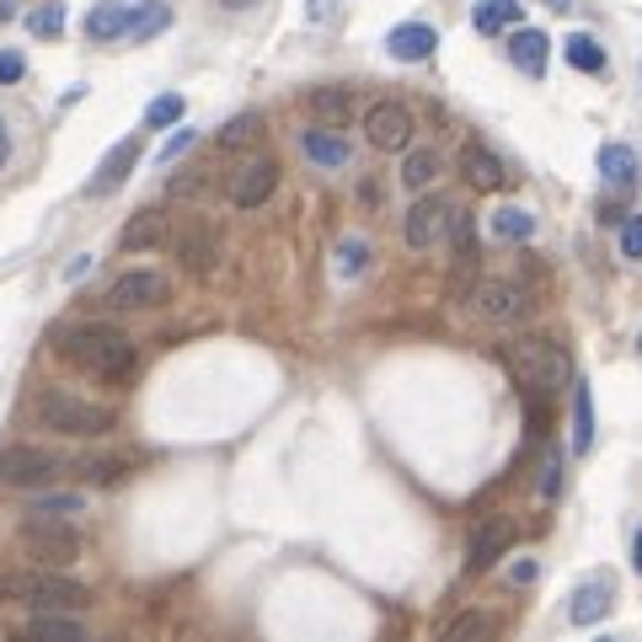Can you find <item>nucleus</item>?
<instances>
[{"instance_id": "nucleus-1", "label": "nucleus", "mask_w": 642, "mask_h": 642, "mask_svg": "<svg viewBox=\"0 0 642 642\" xmlns=\"http://www.w3.org/2000/svg\"><path fill=\"white\" fill-rule=\"evenodd\" d=\"M60 354L81 369V375H92V380H113V386H119V380H129V375L140 369L134 343H129L119 327H102V322L64 327V333H60Z\"/></svg>"}, {"instance_id": "nucleus-2", "label": "nucleus", "mask_w": 642, "mask_h": 642, "mask_svg": "<svg viewBox=\"0 0 642 642\" xmlns=\"http://www.w3.org/2000/svg\"><path fill=\"white\" fill-rule=\"evenodd\" d=\"M0 600L28 605V611H81L92 594H86V583L64 579L54 568H6L0 573Z\"/></svg>"}, {"instance_id": "nucleus-3", "label": "nucleus", "mask_w": 642, "mask_h": 642, "mask_svg": "<svg viewBox=\"0 0 642 642\" xmlns=\"http://www.w3.org/2000/svg\"><path fill=\"white\" fill-rule=\"evenodd\" d=\"M32 412H38V424H43V428H54V434H75V439H96V434H108V428H113V412H108L102 401H86V397H75V391H60V386L38 391Z\"/></svg>"}, {"instance_id": "nucleus-4", "label": "nucleus", "mask_w": 642, "mask_h": 642, "mask_svg": "<svg viewBox=\"0 0 642 642\" xmlns=\"http://www.w3.org/2000/svg\"><path fill=\"white\" fill-rule=\"evenodd\" d=\"M503 359L514 369V380L530 386V391H562L568 380H573V365H568V354L547 343V337H514L509 348H503Z\"/></svg>"}, {"instance_id": "nucleus-5", "label": "nucleus", "mask_w": 642, "mask_h": 642, "mask_svg": "<svg viewBox=\"0 0 642 642\" xmlns=\"http://www.w3.org/2000/svg\"><path fill=\"white\" fill-rule=\"evenodd\" d=\"M17 551L38 568H70L81 557V530L64 524L60 514H32L17 524Z\"/></svg>"}, {"instance_id": "nucleus-6", "label": "nucleus", "mask_w": 642, "mask_h": 642, "mask_svg": "<svg viewBox=\"0 0 642 642\" xmlns=\"http://www.w3.org/2000/svg\"><path fill=\"white\" fill-rule=\"evenodd\" d=\"M64 471V460L43 445H6L0 450V482L6 488H43Z\"/></svg>"}, {"instance_id": "nucleus-7", "label": "nucleus", "mask_w": 642, "mask_h": 642, "mask_svg": "<svg viewBox=\"0 0 642 642\" xmlns=\"http://www.w3.org/2000/svg\"><path fill=\"white\" fill-rule=\"evenodd\" d=\"M450 231H456V204H450V198H439V193H424V198L407 210V225H401L407 246H418V252L439 246Z\"/></svg>"}, {"instance_id": "nucleus-8", "label": "nucleus", "mask_w": 642, "mask_h": 642, "mask_svg": "<svg viewBox=\"0 0 642 642\" xmlns=\"http://www.w3.org/2000/svg\"><path fill=\"white\" fill-rule=\"evenodd\" d=\"M166 295H172V284L155 274V268H129V274H119L108 284L102 306L108 310H151V306H161Z\"/></svg>"}, {"instance_id": "nucleus-9", "label": "nucleus", "mask_w": 642, "mask_h": 642, "mask_svg": "<svg viewBox=\"0 0 642 642\" xmlns=\"http://www.w3.org/2000/svg\"><path fill=\"white\" fill-rule=\"evenodd\" d=\"M278 187V161L274 155H252L246 166L231 172V204H242V210H257V204H268Z\"/></svg>"}, {"instance_id": "nucleus-10", "label": "nucleus", "mask_w": 642, "mask_h": 642, "mask_svg": "<svg viewBox=\"0 0 642 642\" xmlns=\"http://www.w3.org/2000/svg\"><path fill=\"white\" fill-rule=\"evenodd\" d=\"M365 140L375 151H407L412 145V113L401 102H375L365 113Z\"/></svg>"}, {"instance_id": "nucleus-11", "label": "nucleus", "mask_w": 642, "mask_h": 642, "mask_svg": "<svg viewBox=\"0 0 642 642\" xmlns=\"http://www.w3.org/2000/svg\"><path fill=\"white\" fill-rule=\"evenodd\" d=\"M471 306L482 310L488 322H520L524 310H530V295H524L520 284H509V278H482L471 289Z\"/></svg>"}, {"instance_id": "nucleus-12", "label": "nucleus", "mask_w": 642, "mask_h": 642, "mask_svg": "<svg viewBox=\"0 0 642 642\" xmlns=\"http://www.w3.org/2000/svg\"><path fill=\"white\" fill-rule=\"evenodd\" d=\"M134 161H140V140H119L113 151L102 155V166L92 172V183H86V198H102V193H113V187L134 172Z\"/></svg>"}, {"instance_id": "nucleus-13", "label": "nucleus", "mask_w": 642, "mask_h": 642, "mask_svg": "<svg viewBox=\"0 0 642 642\" xmlns=\"http://www.w3.org/2000/svg\"><path fill=\"white\" fill-rule=\"evenodd\" d=\"M434 43H439V32L428 28V22H401V28H391V38H386V54L401 64H418L434 54Z\"/></svg>"}, {"instance_id": "nucleus-14", "label": "nucleus", "mask_w": 642, "mask_h": 642, "mask_svg": "<svg viewBox=\"0 0 642 642\" xmlns=\"http://www.w3.org/2000/svg\"><path fill=\"white\" fill-rule=\"evenodd\" d=\"M460 172H466V183L482 187V193H498V187L509 183L503 161H498L492 151H482V145H466V151H460Z\"/></svg>"}, {"instance_id": "nucleus-15", "label": "nucleus", "mask_w": 642, "mask_h": 642, "mask_svg": "<svg viewBox=\"0 0 642 642\" xmlns=\"http://www.w3.org/2000/svg\"><path fill=\"white\" fill-rule=\"evenodd\" d=\"M547 54H551V43H547V32L541 28H514L509 32V60L520 64L524 75H547Z\"/></svg>"}, {"instance_id": "nucleus-16", "label": "nucleus", "mask_w": 642, "mask_h": 642, "mask_svg": "<svg viewBox=\"0 0 642 642\" xmlns=\"http://www.w3.org/2000/svg\"><path fill=\"white\" fill-rule=\"evenodd\" d=\"M300 151H306L316 166H327V172H333V166H348V140H343L337 129H327V123H316V129L300 134Z\"/></svg>"}, {"instance_id": "nucleus-17", "label": "nucleus", "mask_w": 642, "mask_h": 642, "mask_svg": "<svg viewBox=\"0 0 642 642\" xmlns=\"http://www.w3.org/2000/svg\"><path fill=\"white\" fill-rule=\"evenodd\" d=\"M161 236H166V214H161V210H140L129 225H123L119 246H123V252H140V246H155Z\"/></svg>"}, {"instance_id": "nucleus-18", "label": "nucleus", "mask_w": 642, "mask_h": 642, "mask_svg": "<svg viewBox=\"0 0 642 642\" xmlns=\"http://www.w3.org/2000/svg\"><path fill=\"white\" fill-rule=\"evenodd\" d=\"M638 172L642 166H638V151H632V145H605V151H600V177L611 187H632Z\"/></svg>"}, {"instance_id": "nucleus-19", "label": "nucleus", "mask_w": 642, "mask_h": 642, "mask_svg": "<svg viewBox=\"0 0 642 642\" xmlns=\"http://www.w3.org/2000/svg\"><path fill=\"white\" fill-rule=\"evenodd\" d=\"M520 0H477V11H471V22H477V32H503V28H520Z\"/></svg>"}, {"instance_id": "nucleus-20", "label": "nucleus", "mask_w": 642, "mask_h": 642, "mask_svg": "<svg viewBox=\"0 0 642 642\" xmlns=\"http://www.w3.org/2000/svg\"><path fill=\"white\" fill-rule=\"evenodd\" d=\"M129 17H134L129 6H119V0H102L92 17H86V32H92L96 43H108V38H129Z\"/></svg>"}, {"instance_id": "nucleus-21", "label": "nucleus", "mask_w": 642, "mask_h": 642, "mask_svg": "<svg viewBox=\"0 0 642 642\" xmlns=\"http://www.w3.org/2000/svg\"><path fill=\"white\" fill-rule=\"evenodd\" d=\"M28 642H92V638H86V626L70 621V615H32Z\"/></svg>"}, {"instance_id": "nucleus-22", "label": "nucleus", "mask_w": 642, "mask_h": 642, "mask_svg": "<svg viewBox=\"0 0 642 642\" xmlns=\"http://www.w3.org/2000/svg\"><path fill=\"white\" fill-rule=\"evenodd\" d=\"M492 626H498V621H492L488 611H460L456 621L439 632V642H492Z\"/></svg>"}, {"instance_id": "nucleus-23", "label": "nucleus", "mask_w": 642, "mask_h": 642, "mask_svg": "<svg viewBox=\"0 0 642 642\" xmlns=\"http://www.w3.org/2000/svg\"><path fill=\"white\" fill-rule=\"evenodd\" d=\"M488 225H492V236H498V242H530V236H536V214L514 210V204H503Z\"/></svg>"}, {"instance_id": "nucleus-24", "label": "nucleus", "mask_w": 642, "mask_h": 642, "mask_svg": "<svg viewBox=\"0 0 642 642\" xmlns=\"http://www.w3.org/2000/svg\"><path fill=\"white\" fill-rule=\"evenodd\" d=\"M562 54H568V64L583 70V75H600V70H605V49H600V38H589V32H573V38L562 43Z\"/></svg>"}, {"instance_id": "nucleus-25", "label": "nucleus", "mask_w": 642, "mask_h": 642, "mask_svg": "<svg viewBox=\"0 0 642 642\" xmlns=\"http://www.w3.org/2000/svg\"><path fill=\"white\" fill-rule=\"evenodd\" d=\"M509 547V524H488V530H477V541H471V573H482L492 568L498 557Z\"/></svg>"}, {"instance_id": "nucleus-26", "label": "nucleus", "mask_w": 642, "mask_h": 642, "mask_svg": "<svg viewBox=\"0 0 642 642\" xmlns=\"http://www.w3.org/2000/svg\"><path fill=\"white\" fill-rule=\"evenodd\" d=\"M594 445V397H589V386H573V450H589Z\"/></svg>"}, {"instance_id": "nucleus-27", "label": "nucleus", "mask_w": 642, "mask_h": 642, "mask_svg": "<svg viewBox=\"0 0 642 642\" xmlns=\"http://www.w3.org/2000/svg\"><path fill=\"white\" fill-rule=\"evenodd\" d=\"M166 22H172V6L145 0V6H134V17H129V38H134V43H145V38H155Z\"/></svg>"}, {"instance_id": "nucleus-28", "label": "nucleus", "mask_w": 642, "mask_h": 642, "mask_svg": "<svg viewBox=\"0 0 642 642\" xmlns=\"http://www.w3.org/2000/svg\"><path fill=\"white\" fill-rule=\"evenodd\" d=\"M310 113L327 129H343V123L354 119V102H348V92H310Z\"/></svg>"}, {"instance_id": "nucleus-29", "label": "nucleus", "mask_w": 642, "mask_h": 642, "mask_svg": "<svg viewBox=\"0 0 642 642\" xmlns=\"http://www.w3.org/2000/svg\"><path fill=\"white\" fill-rule=\"evenodd\" d=\"M434 177H439V155L434 151H412L407 161H401V183L412 187V193H424Z\"/></svg>"}, {"instance_id": "nucleus-30", "label": "nucleus", "mask_w": 642, "mask_h": 642, "mask_svg": "<svg viewBox=\"0 0 642 642\" xmlns=\"http://www.w3.org/2000/svg\"><path fill=\"white\" fill-rule=\"evenodd\" d=\"M183 263L193 268V274H204V268H214V236L204 231V225H193L183 236Z\"/></svg>"}, {"instance_id": "nucleus-31", "label": "nucleus", "mask_w": 642, "mask_h": 642, "mask_svg": "<svg viewBox=\"0 0 642 642\" xmlns=\"http://www.w3.org/2000/svg\"><path fill=\"white\" fill-rule=\"evenodd\" d=\"M605 611H611V589H605V583H589V589H579V600H573V621H579V626L600 621Z\"/></svg>"}, {"instance_id": "nucleus-32", "label": "nucleus", "mask_w": 642, "mask_h": 642, "mask_svg": "<svg viewBox=\"0 0 642 642\" xmlns=\"http://www.w3.org/2000/svg\"><path fill=\"white\" fill-rule=\"evenodd\" d=\"M28 32H32V38H60V32H64V6H60V0H43V6H32Z\"/></svg>"}, {"instance_id": "nucleus-33", "label": "nucleus", "mask_w": 642, "mask_h": 642, "mask_svg": "<svg viewBox=\"0 0 642 642\" xmlns=\"http://www.w3.org/2000/svg\"><path fill=\"white\" fill-rule=\"evenodd\" d=\"M257 134H263V119L246 113V119H231L225 129H220V145H225V151H242V145H252Z\"/></svg>"}, {"instance_id": "nucleus-34", "label": "nucleus", "mask_w": 642, "mask_h": 642, "mask_svg": "<svg viewBox=\"0 0 642 642\" xmlns=\"http://www.w3.org/2000/svg\"><path fill=\"white\" fill-rule=\"evenodd\" d=\"M187 113V102L177 92H166V96H155L151 108H145V123H151V129H166V123H177Z\"/></svg>"}, {"instance_id": "nucleus-35", "label": "nucleus", "mask_w": 642, "mask_h": 642, "mask_svg": "<svg viewBox=\"0 0 642 642\" xmlns=\"http://www.w3.org/2000/svg\"><path fill=\"white\" fill-rule=\"evenodd\" d=\"M365 263H369L365 242H343V246H337V274H343V278H359V274H365Z\"/></svg>"}, {"instance_id": "nucleus-36", "label": "nucleus", "mask_w": 642, "mask_h": 642, "mask_svg": "<svg viewBox=\"0 0 642 642\" xmlns=\"http://www.w3.org/2000/svg\"><path fill=\"white\" fill-rule=\"evenodd\" d=\"M621 257H632V263H642V214H632V220H621Z\"/></svg>"}, {"instance_id": "nucleus-37", "label": "nucleus", "mask_w": 642, "mask_h": 642, "mask_svg": "<svg viewBox=\"0 0 642 642\" xmlns=\"http://www.w3.org/2000/svg\"><path fill=\"white\" fill-rule=\"evenodd\" d=\"M32 514H81V498H75V492H60V498H38V503H32Z\"/></svg>"}, {"instance_id": "nucleus-38", "label": "nucleus", "mask_w": 642, "mask_h": 642, "mask_svg": "<svg viewBox=\"0 0 642 642\" xmlns=\"http://www.w3.org/2000/svg\"><path fill=\"white\" fill-rule=\"evenodd\" d=\"M557 488H562V456H547V466H541V492L557 498Z\"/></svg>"}, {"instance_id": "nucleus-39", "label": "nucleus", "mask_w": 642, "mask_h": 642, "mask_svg": "<svg viewBox=\"0 0 642 642\" xmlns=\"http://www.w3.org/2000/svg\"><path fill=\"white\" fill-rule=\"evenodd\" d=\"M193 140H198V134H193V129H177V134H172V140H166V145H161V161H177V155H183L187 145H193Z\"/></svg>"}, {"instance_id": "nucleus-40", "label": "nucleus", "mask_w": 642, "mask_h": 642, "mask_svg": "<svg viewBox=\"0 0 642 642\" xmlns=\"http://www.w3.org/2000/svg\"><path fill=\"white\" fill-rule=\"evenodd\" d=\"M22 70H28L22 54H0V86H17V81H22Z\"/></svg>"}, {"instance_id": "nucleus-41", "label": "nucleus", "mask_w": 642, "mask_h": 642, "mask_svg": "<svg viewBox=\"0 0 642 642\" xmlns=\"http://www.w3.org/2000/svg\"><path fill=\"white\" fill-rule=\"evenodd\" d=\"M536 579V562H514V583H530Z\"/></svg>"}, {"instance_id": "nucleus-42", "label": "nucleus", "mask_w": 642, "mask_h": 642, "mask_svg": "<svg viewBox=\"0 0 642 642\" xmlns=\"http://www.w3.org/2000/svg\"><path fill=\"white\" fill-rule=\"evenodd\" d=\"M6 155H11V140H6V123H0V166H6Z\"/></svg>"}, {"instance_id": "nucleus-43", "label": "nucleus", "mask_w": 642, "mask_h": 642, "mask_svg": "<svg viewBox=\"0 0 642 642\" xmlns=\"http://www.w3.org/2000/svg\"><path fill=\"white\" fill-rule=\"evenodd\" d=\"M632 557H638V573H642V530H638V547H632Z\"/></svg>"}, {"instance_id": "nucleus-44", "label": "nucleus", "mask_w": 642, "mask_h": 642, "mask_svg": "<svg viewBox=\"0 0 642 642\" xmlns=\"http://www.w3.org/2000/svg\"><path fill=\"white\" fill-rule=\"evenodd\" d=\"M225 6H246V0H225Z\"/></svg>"}, {"instance_id": "nucleus-45", "label": "nucleus", "mask_w": 642, "mask_h": 642, "mask_svg": "<svg viewBox=\"0 0 642 642\" xmlns=\"http://www.w3.org/2000/svg\"><path fill=\"white\" fill-rule=\"evenodd\" d=\"M638 354H642V337H638Z\"/></svg>"}, {"instance_id": "nucleus-46", "label": "nucleus", "mask_w": 642, "mask_h": 642, "mask_svg": "<svg viewBox=\"0 0 642 642\" xmlns=\"http://www.w3.org/2000/svg\"><path fill=\"white\" fill-rule=\"evenodd\" d=\"M600 642H611V638H600Z\"/></svg>"}]
</instances>
